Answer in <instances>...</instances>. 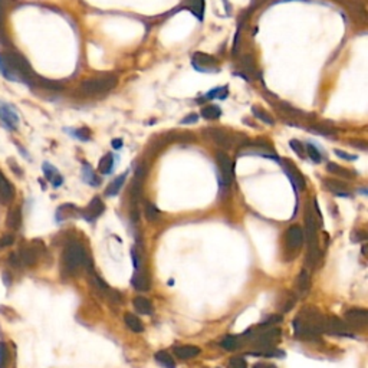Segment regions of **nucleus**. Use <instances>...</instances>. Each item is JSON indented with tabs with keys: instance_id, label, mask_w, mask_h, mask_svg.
Listing matches in <instances>:
<instances>
[{
	"instance_id": "obj_1",
	"label": "nucleus",
	"mask_w": 368,
	"mask_h": 368,
	"mask_svg": "<svg viewBox=\"0 0 368 368\" xmlns=\"http://www.w3.org/2000/svg\"><path fill=\"white\" fill-rule=\"evenodd\" d=\"M82 266L91 268V259L86 256L84 246L79 242H71L62 253V272L75 275Z\"/></svg>"
},
{
	"instance_id": "obj_2",
	"label": "nucleus",
	"mask_w": 368,
	"mask_h": 368,
	"mask_svg": "<svg viewBox=\"0 0 368 368\" xmlns=\"http://www.w3.org/2000/svg\"><path fill=\"white\" fill-rule=\"evenodd\" d=\"M305 229L306 232L303 233V236L308 240V256H306V263L314 268L319 260L321 256V251H319V243H318V224L315 216L311 210V204L306 206L305 209Z\"/></svg>"
},
{
	"instance_id": "obj_3",
	"label": "nucleus",
	"mask_w": 368,
	"mask_h": 368,
	"mask_svg": "<svg viewBox=\"0 0 368 368\" xmlns=\"http://www.w3.org/2000/svg\"><path fill=\"white\" fill-rule=\"evenodd\" d=\"M118 84V79L115 75H101L97 78H89L85 79L81 89L86 95H100L110 92L112 88H115Z\"/></svg>"
},
{
	"instance_id": "obj_4",
	"label": "nucleus",
	"mask_w": 368,
	"mask_h": 368,
	"mask_svg": "<svg viewBox=\"0 0 368 368\" xmlns=\"http://www.w3.org/2000/svg\"><path fill=\"white\" fill-rule=\"evenodd\" d=\"M218 164L219 170H220V176H219V184L221 187V191H226V188L230 185L232 180H233V167H232V160L229 158V155L223 151L218 152Z\"/></svg>"
},
{
	"instance_id": "obj_5",
	"label": "nucleus",
	"mask_w": 368,
	"mask_h": 368,
	"mask_svg": "<svg viewBox=\"0 0 368 368\" xmlns=\"http://www.w3.org/2000/svg\"><path fill=\"white\" fill-rule=\"evenodd\" d=\"M0 121L4 125V128L10 131H15L19 125V114L15 107L10 105L9 102L0 101Z\"/></svg>"
},
{
	"instance_id": "obj_6",
	"label": "nucleus",
	"mask_w": 368,
	"mask_h": 368,
	"mask_svg": "<svg viewBox=\"0 0 368 368\" xmlns=\"http://www.w3.org/2000/svg\"><path fill=\"white\" fill-rule=\"evenodd\" d=\"M351 327L347 325L342 319L336 318V317H328L325 318V332L332 335H345V336H351L350 332Z\"/></svg>"
},
{
	"instance_id": "obj_7",
	"label": "nucleus",
	"mask_w": 368,
	"mask_h": 368,
	"mask_svg": "<svg viewBox=\"0 0 368 368\" xmlns=\"http://www.w3.org/2000/svg\"><path fill=\"white\" fill-rule=\"evenodd\" d=\"M345 321L348 322L350 327L354 328H366L368 324V311L366 309H360V308H354L345 312Z\"/></svg>"
},
{
	"instance_id": "obj_8",
	"label": "nucleus",
	"mask_w": 368,
	"mask_h": 368,
	"mask_svg": "<svg viewBox=\"0 0 368 368\" xmlns=\"http://www.w3.org/2000/svg\"><path fill=\"white\" fill-rule=\"evenodd\" d=\"M40 251H43V246L39 249L36 248L34 243L32 245H28V246H23L20 252H19V259H20V263L26 265V266H35L39 260V256H40Z\"/></svg>"
},
{
	"instance_id": "obj_9",
	"label": "nucleus",
	"mask_w": 368,
	"mask_h": 368,
	"mask_svg": "<svg viewBox=\"0 0 368 368\" xmlns=\"http://www.w3.org/2000/svg\"><path fill=\"white\" fill-rule=\"evenodd\" d=\"M303 240H305L303 229L299 224H292L286 232V245H288V248L292 249V251H296V249L301 248Z\"/></svg>"
},
{
	"instance_id": "obj_10",
	"label": "nucleus",
	"mask_w": 368,
	"mask_h": 368,
	"mask_svg": "<svg viewBox=\"0 0 368 368\" xmlns=\"http://www.w3.org/2000/svg\"><path fill=\"white\" fill-rule=\"evenodd\" d=\"M104 210H105V206H104V203L101 201L100 197H94V199L91 200V203L88 204V207L81 212V216H82L85 220H88V221H95V220L104 213Z\"/></svg>"
},
{
	"instance_id": "obj_11",
	"label": "nucleus",
	"mask_w": 368,
	"mask_h": 368,
	"mask_svg": "<svg viewBox=\"0 0 368 368\" xmlns=\"http://www.w3.org/2000/svg\"><path fill=\"white\" fill-rule=\"evenodd\" d=\"M204 133L209 135L218 146H220L221 148H230L232 144H233V140H232L230 134H227L221 128H209V130H204Z\"/></svg>"
},
{
	"instance_id": "obj_12",
	"label": "nucleus",
	"mask_w": 368,
	"mask_h": 368,
	"mask_svg": "<svg viewBox=\"0 0 368 368\" xmlns=\"http://www.w3.org/2000/svg\"><path fill=\"white\" fill-rule=\"evenodd\" d=\"M15 199V187L0 171V204H10Z\"/></svg>"
},
{
	"instance_id": "obj_13",
	"label": "nucleus",
	"mask_w": 368,
	"mask_h": 368,
	"mask_svg": "<svg viewBox=\"0 0 368 368\" xmlns=\"http://www.w3.org/2000/svg\"><path fill=\"white\" fill-rule=\"evenodd\" d=\"M193 67L200 72H207L210 68H216V59L210 55L197 52L193 55Z\"/></svg>"
},
{
	"instance_id": "obj_14",
	"label": "nucleus",
	"mask_w": 368,
	"mask_h": 368,
	"mask_svg": "<svg viewBox=\"0 0 368 368\" xmlns=\"http://www.w3.org/2000/svg\"><path fill=\"white\" fill-rule=\"evenodd\" d=\"M324 185L330 191H332L334 194H336V196H342V197H348L350 196L347 193L348 185L345 183H342V182H339V180H336V179H325L324 180Z\"/></svg>"
},
{
	"instance_id": "obj_15",
	"label": "nucleus",
	"mask_w": 368,
	"mask_h": 368,
	"mask_svg": "<svg viewBox=\"0 0 368 368\" xmlns=\"http://www.w3.org/2000/svg\"><path fill=\"white\" fill-rule=\"evenodd\" d=\"M284 170L295 188H305V180L302 179V176L298 173V170L294 167L291 163L284 164Z\"/></svg>"
},
{
	"instance_id": "obj_16",
	"label": "nucleus",
	"mask_w": 368,
	"mask_h": 368,
	"mask_svg": "<svg viewBox=\"0 0 368 368\" xmlns=\"http://www.w3.org/2000/svg\"><path fill=\"white\" fill-rule=\"evenodd\" d=\"M43 173H45V177L49 180L53 187H59L61 184L64 183V179L62 176L58 173V170L53 167L49 163H43Z\"/></svg>"
},
{
	"instance_id": "obj_17",
	"label": "nucleus",
	"mask_w": 368,
	"mask_h": 368,
	"mask_svg": "<svg viewBox=\"0 0 368 368\" xmlns=\"http://www.w3.org/2000/svg\"><path fill=\"white\" fill-rule=\"evenodd\" d=\"M133 285L137 291L146 292L150 289V278L146 270H137L135 276L133 278Z\"/></svg>"
},
{
	"instance_id": "obj_18",
	"label": "nucleus",
	"mask_w": 368,
	"mask_h": 368,
	"mask_svg": "<svg viewBox=\"0 0 368 368\" xmlns=\"http://www.w3.org/2000/svg\"><path fill=\"white\" fill-rule=\"evenodd\" d=\"M174 354L182 358V360H190L196 355L200 354V348L199 347H194V345H183V347H177L174 348Z\"/></svg>"
},
{
	"instance_id": "obj_19",
	"label": "nucleus",
	"mask_w": 368,
	"mask_h": 368,
	"mask_svg": "<svg viewBox=\"0 0 368 368\" xmlns=\"http://www.w3.org/2000/svg\"><path fill=\"white\" fill-rule=\"evenodd\" d=\"M134 308L135 311L141 315H150L152 312V306H151L150 301L144 296H137L134 299Z\"/></svg>"
},
{
	"instance_id": "obj_20",
	"label": "nucleus",
	"mask_w": 368,
	"mask_h": 368,
	"mask_svg": "<svg viewBox=\"0 0 368 368\" xmlns=\"http://www.w3.org/2000/svg\"><path fill=\"white\" fill-rule=\"evenodd\" d=\"M6 224L7 227L13 229V230H17L22 224V212L20 209H13L9 212L7 218H6Z\"/></svg>"
},
{
	"instance_id": "obj_21",
	"label": "nucleus",
	"mask_w": 368,
	"mask_h": 368,
	"mask_svg": "<svg viewBox=\"0 0 368 368\" xmlns=\"http://www.w3.org/2000/svg\"><path fill=\"white\" fill-rule=\"evenodd\" d=\"M124 321H125L127 327H128L131 331H134V332H143V331H144L143 322L138 319V317H135L133 314H125V315H124Z\"/></svg>"
},
{
	"instance_id": "obj_22",
	"label": "nucleus",
	"mask_w": 368,
	"mask_h": 368,
	"mask_svg": "<svg viewBox=\"0 0 368 368\" xmlns=\"http://www.w3.org/2000/svg\"><path fill=\"white\" fill-rule=\"evenodd\" d=\"M229 88L224 85V86H218V88H213L210 89L207 94H204V100H224L227 97V92Z\"/></svg>"
},
{
	"instance_id": "obj_23",
	"label": "nucleus",
	"mask_w": 368,
	"mask_h": 368,
	"mask_svg": "<svg viewBox=\"0 0 368 368\" xmlns=\"http://www.w3.org/2000/svg\"><path fill=\"white\" fill-rule=\"evenodd\" d=\"M125 179H127V173H124V174H121V176H118L117 179L112 182V183L108 185V188H107V196H115L119 193V190H121V187L124 185L125 183Z\"/></svg>"
},
{
	"instance_id": "obj_24",
	"label": "nucleus",
	"mask_w": 368,
	"mask_h": 368,
	"mask_svg": "<svg viewBox=\"0 0 368 368\" xmlns=\"http://www.w3.org/2000/svg\"><path fill=\"white\" fill-rule=\"evenodd\" d=\"M112 168H114V155H112V154L104 155V157L101 158L100 167H98L100 173H102V174H111Z\"/></svg>"
},
{
	"instance_id": "obj_25",
	"label": "nucleus",
	"mask_w": 368,
	"mask_h": 368,
	"mask_svg": "<svg viewBox=\"0 0 368 368\" xmlns=\"http://www.w3.org/2000/svg\"><path fill=\"white\" fill-rule=\"evenodd\" d=\"M201 115L206 119H218L221 115V110L218 105H207L201 108Z\"/></svg>"
},
{
	"instance_id": "obj_26",
	"label": "nucleus",
	"mask_w": 368,
	"mask_h": 368,
	"mask_svg": "<svg viewBox=\"0 0 368 368\" xmlns=\"http://www.w3.org/2000/svg\"><path fill=\"white\" fill-rule=\"evenodd\" d=\"M82 176H84V180L88 184H91V185H94V187L100 185L101 180L97 177V174L92 171V168L89 167L86 163H85L84 168H82Z\"/></svg>"
},
{
	"instance_id": "obj_27",
	"label": "nucleus",
	"mask_w": 368,
	"mask_h": 368,
	"mask_svg": "<svg viewBox=\"0 0 368 368\" xmlns=\"http://www.w3.org/2000/svg\"><path fill=\"white\" fill-rule=\"evenodd\" d=\"M155 360L157 363H160L163 367L166 368H176V364H174V360L173 357L168 354L167 351H158L155 354Z\"/></svg>"
},
{
	"instance_id": "obj_28",
	"label": "nucleus",
	"mask_w": 368,
	"mask_h": 368,
	"mask_svg": "<svg viewBox=\"0 0 368 368\" xmlns=\"http://www.w3.org/2000/svg\"><path fill=\"white\" fill-rule=\"evenodd\" d=\"M252 114H253L255 117L258 118V119H260L262 122L268 124V125H273V124H275V119L270 117V115H269L266 111L260 110L259 107H252Z\"/></svg>"
},
{
	"instance_id": "obj_29",
	"label": "nucleus",
	"mask_w": 368,
	"mask_h": 368,
	"mask_svg": "<svg viewBox=\"0 0 368 368\" xmlns=\"http://www.w3.org/2000/svg\"><path fill=\"white\" fill-rule=\"evenodd\" d=\"M144 213H146V218L148 221H157L158 219H160V212H158V209L152 204V203H146V207H144Z\"/></svg>"
},
{
	"instance_id": "obj_30",
	"label": "nucleus",
	"mask_w": 368,
	"mask_h": 368,
	"mask_svg": "<svg viewBox=\"0 0 368 368\" xmlns=\"http://www.w3.org/2000/svg\"><path fill=\"white\" fill-rule=\"evenodd\" d=\"M188 9L201 20L203 19V12H204V1L203 0H190L188 1Z\"/></svg>"
},
{
	"instance_id": "obj_31",
	"label": "nucleus",
	"mask_w": 368,
	"mask_h": 368,
	"mask_svg": "<svg viewBox=\"0 0 368 368\" xmlns=\"http://www.w3.org/2000/svg\"><path fill=\"white\" fill-rule=\"evenodd\" d=\"M327 168H328V171L334 173L336 176H341V177H344V179H352V176H354L351 171L342 168L341 166H338V164H334V163H330Z\"/></svg>"
},
{
	"instance_id": "obj_32",
	"label": "nucleus",
	"mask_w": 368,
	"mask_h": 368,
	"mask_svg": "<svg viewBox=\"0 0 368 368\" xmlns=\"http://www.w3.org/2000/svg\"><path fill=\"white\" fill-rule=\"evenodd\" d=\"M239 345H240V339H237V336H234V335L226 336L221 341V347L226 348L227 351H233L236 348H239Z\"/></svg>"
},
{
	"instance_id": "obj_33",
	"label": "nucleus",
	"mask_w": 368,
	"mask_h": 368,
	"mask_svg": "<svg viewBox=\"0 0 368 368\" xmlns=\"http://www.w3.org/2000/svg\"><path fill=\"white\" fill-rule=\"evenodd\" d=\"M296 286H298L299 292H306L308 291V288H309V275H308L306 269H303L301 273H299Z\"/></svg>"
},
{
	"instance_id": "obj_34",
	"label": "nucleus",
	"mask_w": 368,
	"mask_h": 368,
	"mask_svg": "<svg viewBox=\"0 0 368 368\" xmlns=\"http://www.w3.org/2000/svg\"><path fill=\"white\" fill-rule=\"evenodd\" d=\"M10 361V352L7 350V345L4 342H0V368L9 367Z\"/></svg>"
},
{
	"instance_id": "obj_35",
	"label": "nucleus",
	"mask_w": 368,
	"mask_h": 368,
	"mask_svg": "<svg viewBox=\"0 0 368 368\" xmlns=\"http://www.w3.org/2000/svg\"><path fill=\"white\" fill-rule=\"evenodd\" d=\"M305 152H308V155H309V158L314 161V163H321V160H322V155H321V152L319 150L314 146V144H311V143H308L306 144V147H305Z\"/></svg>"
},
{
	"instance_id": "obj_36",
	"label": "nucleus",
	"mask_w": 368,
	"mask_h": 368,
	"mask_svg": "<svg viewBox=\"0 0 368 368\" xmlns=\"http://www.w3.org/2000/svg\"><path fill=\"white\" fill-rule=\"evenodd\" d=\"M72 134L75 135L78 140H81V141H89V138H91V131L88 128H85V127L72 131Z\"/></svg>"
},
{
	"instance_id": "obj_37",
	"label": "nucleus",
	"mask_w": 368,
	"mask_h": 368,
	"mask_svg": "<svg viewBox=\"0 0 368 368\" xmlns=\"http://www.w3.org/2000/svg\"><path fill=\"white\" fill-rule=\"evenodd\" d=\"M229 367L230 368H248L246 360L243 357H233L229 360Z\"/></svg>"
},
{
	"instance_id": "obj_38",
	"label": "nucleus",
	"mask_w": 368,
	"mask_h": 368,
	"mask_svg": "<svg viewBox=\"0 0 368 368\" xmlns=\"http://www.w3.org/2000/svg\"><path fill=\"white\" fill-rule=\"evenodd\" d=\"M289 146H291V148L295 151L298 155H301L302 158L305 157V147H303V144L299 143L298 140H291V141H289Z\"/></svg>"
},
{
	"instance_id": "obj_39",
	"label": "nucleus",
	"mask_w": 368,
	"mask_h": 368,
	"mask_svg": "<svg viewBox=\"0 0 368 368\" xmlns=\"http://www.w3.org/2000/svg\"><path fill=\"white\" fill-rule=\"evenodd\" d=\"M12 243H13V236H12V234H4V236L0 239V248L10 246Z\"/></svg>"
},
{
	"instance_id": "obj_40",
	"label": "nucleus",
	"mask_w": 368,
	"mask_h": 368,
	"mask_svg": "<svg viewBox=\"0 0 368 368\" xmlns=\"http://www.w3.org/2000/svg\"><path fill=\"white\" fill-rule=\"evenodd\" d=\"M335 154L338 155V157H341V158H344V160H357V155H351V154H348V152H344V151L341 150H335Z\"/></svg>"
},
{
	"instance_id": "obj_41",
	"label": "nucleus",
	"mask_w": 368,
	"mask_h": 368,
	"mask_svg": "<svg viewBox=\"0 0 368 368\" xmlns=\"http://www.w3.org/2000/svg\"><path fill=\"white\" fill-rule=\"evenodd\" d=\"M9 263H10L12 266H15V268H17V266H20V265H22L17 253H12V255L9 256Z\"/></svg>"
},
{
	"instance_id": "obj_42",
	"label": "nucleus",
	"mask_w": 368,
	"mask_h": 368,
	"mask_svg": "<svg viewBox=\"0 0 368 368\" xmlns=\"http://www.w3.org/2000/svg\"><path fill=\"white\" fill-rule=\"evenodd\" d=\"M251 56H245V58H243V67L246 68L248 72H253V71H255V69H253V65L251 64Z\"/></svg>"
},
{
	"instance_id": "obj_43",
	"label": "nucleus",
	"mask_w": 368,
	"mask_h": 368,
	"mask_svg": "<svg viewBox=\"0 0 368 368\" xmlns=\"http://www.w3.org/2000/svg\"><path fill=\"white\" fill-rule=\"evenodd\" d=\"M9 164H10V168L16 173V174H19V176H22L23 173H22V170H20V167L17 166V164H15V161L12 160V158H9Z\"/></svg>"
},
{
	"instance_id": "obj_44",
	"label": "nucleus",
	"mask_w": 368,
	"mask_h": 368,
	"mask_svg": "<svg viewBox=\"0 0 368 368\" xmlns=\"http://www.w3.org/2000/svg\"><path fill=\"white\" fill-rule=\"evenodd\" d=\"M199 119V117H197V114H191V115H188L187 118H184L183 121V124H191V122H196Z\"/></svg>"
},
{
	"instance_id": "obj_45",
	"label": "nucleus",
	"mask_w": 368,
	"mask_h": 368,
	"mask_svg": "<svg viewBox=\"0 0 368 368\" xmlns=\"http://www.w3.org/2000/svg\"><path fill=\"white\" fill-rule=\"evenodd\" d=\"M112 147H114L115 150L121 148V147H122V140H119V138H117V140H112Z\"/></svg>"
},
{
	"instance_id": "obj_46",
	"label": "nucleus",
	"mask_w": 368,
	"mask_h": 368,
	"mask_svg": "<svg viewBox=\"0 0 368 368\" xmlns=\"http://www.w3.org/2000/svg\"><path fill=\"white\" fill-rule=\"evenodd\" d=\"M253 368H276V367H275V366H269V364H263V363H262V364L255 366Z\"/></svg>"
}]
</instances>
